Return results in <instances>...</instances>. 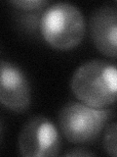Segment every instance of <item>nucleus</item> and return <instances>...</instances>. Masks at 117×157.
<instances>
[{"label": "nucleus", "instance_id": "f257e3e1", "mask_svg": "<svg viewBox=\"0 0 117 157\" xmlns=\"http://www.w3.org/2000/svg\"><path fill=\"white\" fill-rule=\"evenodd\" d=\"M117 71L114 64L101 59L87 61L74 72L70 87L82 103L104 109L115 102Z\"/></svg>", "mask_w": 117, "mask_h": 157}, {"label": "nucleus", "instance_id": "f03ea898", "mask_svg": "<svg viewBox=\"0 0 117 157\" xmlns=\"http://www.w3.org/2000/svg\"><path fill=\"white\" fill-rule=\"evenodd\" d=\"M85 29V19L80 9L68 2L47 6L39 26V32L45 41L58 50H70L79 45Z\"/></svg>", "mask_w": 117, "mask_h": 157}, {"label": "nucleus", "instance_id": "7ed1b4c3", "mask_svg": "<svg viewBox=\"0 0 117 157\" xmlns=\"http://www.w3.org/2000/svg\"><path fill=\"white\" fill-rule=\"evenodd\" d=\"M112 116L109 109H98L82 102L70 101L58 114V124L66 139L72 144H85L96 140Z\"/></svg>", "mask_w": 117, "mask_h": 157}, {"label": "nucleus", "instance_id": "20e7f679", "mask_svg": "<svg viewBox=\"0 0 117 157\" xmlns=\"http://www.w3.org/2000/svg\"><path fill=\"white\" fill-rule=\"evenodd\" d=\"M61 137L57 127L45 116H34L22 128L19 136V150L24 157L57 156Z\"/></svg>", "mask_w": 117, "mask_h": 157}, {"label": "nucleus", "instance_id": "39448f33", "mask_svg": "<svg viewBox=\"0 0 117 157\" xmlns=\"http://www.w3.org/2000/svg\"><path fill=\"white\" fill-rule=\"evenodd\" d=\"M30 86L21 68L0 60V103L14 112H24L30 105Z\"/></svg>", "mask_w": 117, "mask_h": 157}, {"label": "nucleus", "instance_id": "423d86ee", "mask_svg": "<svg viewBox=\"0 0 117 157\" xmlns=\"http://www.w3.org/2000/svg\"><path fill=\"white\" fill-rule=\"evenodd\" d=\"M90 33L97 49L107 57H116L117 10L105 5L95 10L90 18Z\"/></svg>", "mask_w": 117, "mask_h": 157}, {"label": "nucleus", "instance_id": "0eeeda50", "mask_svg": "<svg viewBox=\"0 0 117 157\" xmlns=\"http://www.w3.org/2000/svg\"><path fill=\"white\" fill-rule=\"evenodd\" d=\"M45 9H37L31 11H23L17 9V20L22 28L27 33H36L39 32L40 20ZM40 33V32H39Z\"/></svg>", "mask_w": 117, "mask_h": 157}, {"label": "nucleus", "instance_id": "6e6552de", "mask_svg": "<svg viewBox=\"0 0 117 157\" xmlns=\"http://www.w3.org/2000/svg\"><path fill=\"white\" fill-rule=\"evenodd\" d=\"M102 144L106 153L116 157V123L113 122L106 127L105 131L104 139H102Z\"/></svg>", "mask_w": 117, "mask_h": 157}, {"label": "nucleus", "instance_id": "1a4fd4ad", "mask_svg": "<svg viewBox=\"0 0 117 157\" xmlns=\"http://www.w3.org/2000/svg\"><path fill=\"white\" fill-rule=\"evenodd\" d=\"M9 3L12 4L14 8L23 10V11L45 9L49 5V1L46 0H12Z\"/></svg>", "mask_w": 117, "mask_h": 157}, {"label": "nucleus", "instance_id": "9d476101", "mask_svg": "<svg viewBox=\"0 0 117 157\" xmlns=\"http://www.w3.org/2000/svg\"><path fill=\"white\" fill-rule=\"evenodd\" d=\"M94 152L88 151L83 148H75L65 153V156H94Z\"/></svg>", "mask_w": 117, "mask_h": 157}, {"label": "nucleus", "instance_id": "9b49d317", "mask_svg": "<svg viewBox=\"0 0 117 157\" xmlns=\"http://www.w3.org/2000/svg\"><path fill=\"white\" fill-rule=\"evenodd\" d=\"M2 136H3V126H2L1 121H0V142L2 140Z\"/></svg>", "mask_w": 117, "mask_h": 157}]
</instances>
